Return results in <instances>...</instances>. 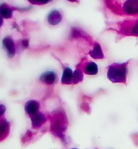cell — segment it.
<instances>
[{
  "label": "cell",
  "instance_id": "16",
  "mask_svg": "<svg viewBox=\"0 0 138 149\" xmlns=\"http://www.w3.org/2000/svg\"><path fill=\"white\" fill-rule=\"evenodd\" d=\"M4 24V18L0 16V27H2V25Z\"/></svg>",
  "mask_w": 138,
  "mask_h": 149
},
{
  "label": "cell",
  "instance_id": "1",
  "mask_svg": "<svg viewBox=\"0 0 138 149\" xmlns=\"http://www.w3.org/2000/svg\"><path fill=\"white\" fill-rule=\"evenodd\" d=\"M113 13L123 16L138 15V0H104Z\"/></svg>",
  "mask_w": 138,
  "mask_h": 149
},
{
  "label": "cell",
  "instance_id": "11",
  "mask_svg": "<svg viewBox=\"0 0 138 149\" xmlns=\"http://www.w3.org/2000/svg\"><path fill=\"white\" fill-rule=\"evenodd\" d=\"M84 72L87 74L95 75L98 73V66L94 62H87L84 66Z\"/></svg>",
  "mask_w": 138,
  "mask_h": 149
},
{
  "label": "cell",
  "instance_id": "2",
  "mask_svg": "<svg viewBox=\"0 0 138 149\" xmlns=\"http://www.w3.org/2000/svg\"><path fill=\"white\" fill-rule=\"evenodd\" d=\"M127 64L125 63H113L108 66L107 78L112 83H126L127 75Z\"/></svg>",
  "mask_w": 138,
  "mask_h": 149
},
{
  "label": "cell",
  "instance_id": "10",
  "mask_svg": "<svg viewBox=\"0 0 138 149\" xmlns=\"http://www.w3.org/2000/svg\"><path fill=\"white\" fill-rule=\"evenodd\" d=\"M32 125L33 128H39L43 125V123L46 121V118L43 113H37L36 114L32 115Z\"/></svg>",
  "mask_w": 138,
  "mask_h": 149
},
{
  "label": "cell",
  "instance_id": "5",
  "mask_svg": "<svg viewBox=\"0 0 138 149\" xmlns=\"http://www.w3.org/2000/svg\"><path fill=\"white\" fill-rule=\"evenodd\" d=\"M63 19V15L58 10H53L48 16V22L51 25H58Z\"/></svg>",
  "mask_w": 138,
  "mask_h": 149
},
{
  "label": "cell",
  "instance_id": "17",
  "mask_svg": "<svg viewBox=\"0 0 138 149\" xmlns=\"http://www.w3.org/2000/svg\"><path fill=\"white\" fill-rule=\"evenodd\" d=\"M69 2H72V3H74V2H77V0H68Z\"/></svg>",
  "mask_w": 138,
  "mask_h": 149
},
{
  "label": "cell",
  "instance_id": "13",
  "mask_svg": "<svg viewBox=\"0 0 138 149\" xmlns=\"http://www.w3.org/2000/svg\"><path fill=\"white\" fill-rule=\"evenodd\" d=\"M128 29V33L131 34V35H133V36H138V18L134 22V23L132 24L129 28H127Z\"/></svg>",
  "mask_w": 138,
  "mask_h": 149
},
{
  "label": "cell",
  "instance_id": "9",
  "mask_svg": "<svg viewBox=\"0 0 138 149\" xmlns=\"http://www.w3.org/2000/svg\"><path fill=\"white\" fill-rule=\"evenodd\" d=\"M73 72L71 68L69 67H65L63 72V75H62V79H61V82L63 85H69L72 83L73 81Z\"/></svg>",
  "mask_w": 138,
  "mask_h": 149
},
{
  "label": "cell",
  "instance_id": "12",
  "mask_svg": "<svg viewBox=\"0 0 138 149\" xmlns=\"http://www.w3.org/2000/svg\"><path fill=\"white\" fill-rule=\"evenodd\" d=\"M83 80V74L82 71L80 69H77L73 72V84H78Z\"/></svg>",
  "mask_w": 138,
  "mask_h": 149
},
{
  "label": "cell",
  "instance_id": "18",
  "mask_svg": "<svg viewBox=\"0 0 138 149\" xmlns=\"http://www.w3.org/2000/svg\"><path fill=\"white\" fill-rule=\"evenodd\" d=\"M73 149H76V148H73Z\"/></svg>",
  "mask_w": 138,
  "mask_h": 149
},
{
  "label": "cell",
  "instance_id": "7",
  "mask_svg": "<svg viewBox=\"0 0 138 149\" xmlns=\"http://www.w3.org/2000/svg\"><path fill=\"white\" fill-rule=\"evenodd\" d=\"M13 9L6 3H2L0 4V16L3 18H11L13 17Z\"/></svg>",
  "mask_w": 138,
  "mask_h": 149
},
{
  "label": "cell",
  "instance_id": "3",
  "mask_svg": "<svg viewBox=\"0 0 138 149\" xmlns=\"http://www.w3.org/2000/svg\"><path fill=\"white\" fill-rule=\"evenodd\" d=\"M3 45L7 51L8 56L12 58L14 56L15 52H16V48H15V44L13 40L12 37H6L4 40H3Z\"/></svg>",
  "mask_w": 138,
  "mask_h": 149
},
{
  "label": "cell",
  "instance_id": "4",
  "mask_svg": "<svg viewBox=\"0 0 138 149\" xmlns=\"http://www.w3.org/2000/svg\"><path fill=\"white\" fill-rule=\"evenodd\" d=\"M56 80H57V74L52 70L46 71L40 76V81L47 85H53Z\"/></svg>",
  "mask_w": 138,
  "mask_h": 149
},
{
  "label": "cell",
  "instance_id": "14",
  "mask_svg": "<svg viewBox=\"0 0 138 149\" xmlns=\"http://www.w3.org/2000/svg\"><path fill=\"white\" fill-rule=\"evenodd\" d=\"M31 3L33 4H42V3H46L49 0H28Z\"/></svg>",
  "mask_w": 138,
  "mask_h": 149
},
{
  "label": "cell",
  "instance_id": "15",
  "mask_svg": "<svg viewBox=\"0 0 138 149\" xmlns=\"http://www.w3.org/2000/svg\"><path fill=\"white\" fill-rule=\"evenodd\" d=\"M6 111V109L5 106L4 105H3V104H0V116H2Z\"/></svg>",
  "mask_w": 138,
  "mask_h": 149
},
{
  "label": "cell",
  "instance_id": "6",
  "mask_svg": "<svg viewBox=\"0 0 138 149\" xmlns=\"http://www.w3.org/2000/svg\"><path fill=\"white\" fill-rule=\"evenodd\" d=\"M38 109L39 104L36 100H29L25 104V111L31 117L37 113L38 112Z\"/></svg>",
  "mask_w": 138,
  "mask_h": 149
},
{
  "label": "cell",
  "instance_id": "8",
  "mask_svg": "<svg viewBox=\"0 0 138 149\" xmlns=\"http://www.w3.org/2000/svg\"><path fill=\"white\" fill-rule=\"evenodd\" d=\"M89 55L93 59H102L104 58L103 52L101 50V46L98 42H96L92 49L89 52Z\"/></svg>",
  "mask_w": 138,
  "mask_h": 149
}]
</instances>
